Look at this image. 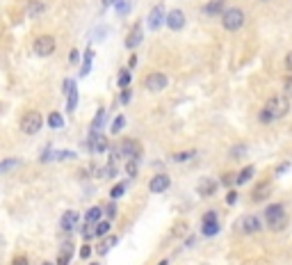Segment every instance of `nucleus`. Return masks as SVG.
I'll use <instances>...</instances> for the list:
<instances>
[{
    "mask_svg": "<svg viewBox=\"0 0 292 265\" xmlns=\"http://www.w3.org/2000/svg\"><path fill=\"white\" fill-rule=\"evenodd\" d=\"M265 110L272 114V119H281V117H286L290 112V103H288L286 96H272L265 103Z\"/></svg>",
    "mask_w": 292,
    "mask_h": 265,
    "instance_id": "nucleus-3",
    "label": "nucleus"
},
{
    "mask_svg": "<svg viewBox=\"0 0 292 265\" xmlns=\"http://www.w3.org/2000/svg\"><path fill=\"white\" fill-rule=\"evenodd\" d=\"M94 236H96V222L82 224V238H85V240H92Z\"/></svg>",
    "mask_w": 292,
    "mask_h": 265,
    "instance_id": "nucleus-24",
    "label": "nucleus"
},
{
    "mask_svg": "<svg viewBox=\"0 0 292 265\" xmlns=\"http://www.w3.org/2000/svg\"><path fill=\"white\" fill-rule=\"evenodd\" d=\"M219 233V224H203V236H208V238H212V236H217Z\"/></svg>",
    "mask_w": 292,
    "mask_h": 265,
    "instance_id": "nucleus-31",
    "label": "nucleus"
},
{
    "mask_svg": "<svg viewBox=\"0 0 292 265\" xmlns=\"http://www.w3.org/2000/svg\"><path fill=\"white\" fill-rule=\"evenodd\" d=\"M43 265H55V263H50V261H46V263H43Z\"/></svg>",
    "mask_w": 292,
    "mask_h": 265,
    "instance_id": "nucleus-52",
    "label": "nucleus"
},
{
    "mask_svg": "<svg viewBox=\"0 0 292 265\" xmlns=\"http://www.w3.org/2000/svg\"><path fill=\"white\" fill-rule=\"evenodd\" d=\"M283 92H286V96H292V76H288L283 80Z\"/></svg>",
    "mask_w": 292,
    "mask_h": 265,
    "instance_id": "nucleus-39",
    "label": "nucleus"
},
{
    "mask_svg": "<svg viewBox=\"0 0 292 265\" xmlns=\"http://www.w3.org/2000/svg\"><path fill=\"white\" fill-rule=\"evenodd\" d=\"M43 9H46V5L39 2V0H34V2H30V7H27V14H30V16H37V14H41Z\"/></svg>",
    "mask_w": 292,
    "mask_h": 265,
    "instance_id": "nucleus-29",
    "label": "nucleus"
},
{
    "mask_svg": "<svg viewBox=\"0 0 292 265\" xmlns=\"http://www.w3.org/2000/svg\"><path fill=\"white\" fill-rule=\"evenodd\" d=\"M66 96H69V103H66V110H69V112H73V110H76V105H78V89H76V85H71V87H69V92H66Z\"/></svg>",
    "mask_w": 292,
    "mask_h": 265,
    "instance_id": "nucleus-21",
    "label": "nucleus"
},
{
    "mask_svg": "<svg viewBox=\"0 0 292 265\" xmlns=\"http://www.w3.org/2000/svg\"><path fill=\"white\" fill-rule=\"evenodd\" d=\"M92 265H101V263H92Z\"/></svg>",
    "mask_w": 292,
    "mask_h": 265,
    "instance_id": "nucleus-53",
    "label": "nucleus"
},
{
    "mask_svg": "<svg viewBox=\"0 0 292 265\" xmlns=\"http://www.w3.org/2000/svg\"><path fill=\"white\" fill-rule=\"evenodd\" d=\"M117 11L126 14V11H128V0H117Z\"/></svg>",
    "mask_w": 292,
    "mask_h": 265,
    "instance_id": "nucleus-42",
    "label": "nucleus"
},
{
    "mask_svg": "<svg viewBox=\"0 0 292 265\" xmlns=\"http://www.w3.org/2000/svg\"><path fill=\"white\" fill-rule=\"evenodd\" d=\"M101 215H103V206H92V208L87 211L85 220L87 222H101Z\"/></svg>",
    "mask_w": 292,
    "mask_h": 265,
    "instance_id": "nucleus-19",
    "label": "nucleus"
},
{
    "mask_svg": "<svg viewBox=\"0 0 292 265\" xmlns=\"http://www.w3.org/2000/svg\"><path fill=\"white\" fill-rule=\"evenodd\" d=\"M110 220H103V222H96V236L98 238H103V236H108V231H110Z\"/></svg>",
    "mask_w": 292,
    "mask_h": 265,
    "instance_id": "nucleus-28",
    "label": "nucleus"
},
{
    "mask_svg": "<svg viewBox=\"0 0 292 265\" xmlns=\"http://www.w3.org/2000/svg\"><path fill=\"white\" fill-rule=\"evenodd\" d=\"M194 153H196V151H183V153H176V156H173V160H176V163H183V160H189V158H194Z\"/></svg>",
    "mask_w": 292,
    "mask_h": 265,
    "instance_id": "nucleus-34",
    "label": "nucleus"
},
{
    "mask_svg": "<svg viewBox=\"0 0 292 265\" xmlns=\"http://www.w3.org/2000/svg\"><path fill=\"white\" fill-rule=\"evenodd\" d=\"M167 85H169L167 73H160V71L148 73V76H146V80H144V87L148 89V92H162Z\"/></svg>",
    "mask_w": 292,
    "mask_h": 265,
    "instance_id": "nucleus-6",
    "label": "nucleus"
},
{
    "mask_svg": "<svg viewBox=\"0 0 292 265\" xmlns=\"http://www.w3.org/2000/svg\"><path fill=\"white\" fill-rule=\"evenodd\" d=\"M169 185H171V179H169L167 174H155V176L148 181V190H151L153 195H160V192H164Z\"/></svg>",
    "mask_w": 292,
    "mask_h": 265,
    "instance_id": "nucleus-8",
    "label": "nucleus"
},
{
    "mask_svg": "<svg viewBox=\"0 0 292 265\" xmlns=\"http://www.w3.org/2000/svg\"><path fill=\"white\" fill-rule=\"evenodd\" d=\"M222 183L224 185H231L233 183V176H231V174H224V176H222Z\"/></svg>",
    "mask_w": 292,
    "mask_h": 265,
    "instance_id": "nucleus-49",
    "label": "nucleus"
},
{
    "mask_svg": "<svg viewBox=\"0 0 292 265\" xmlns=\"http://www.w3.org/2000/svg\"><path fill=\"white\" fill-rule=\"evenodd\" d=\"M283 64H286V69H288V71H290V73H292V50H290V53L286 55V62H283Z\"/></svg>",
    "mask_w": 292,
    "mask_h": 265,
    "instance_id": "nucleus-45",
    "label": "nucleus"
},
{
    "mask_svg": "<svg viewBox=\"0 0 292 265\" xmlns=\"http://www.w3.org/2000/svg\"><path fill=\"white\" fill-rule=\"evenodd\" d=\"M137 66V55H130L128 57V69H135Z\"/></svg>",
    "mask_w": 292,
    "mask_h": 265,
    "instance_id": "nucleus-48",
    "label": "nucleus"
},
{
    "mask_svg": "<svg viewBox=\"0 0 292 265\" xmlns=\"http://www.w3.org/2000/svg\"><path fill=\"white\" fill-rule=\"evenodd\" d=\"M217 181L210 179V176H203V179H199V183H196V192H199L201 197H212L217 192Z\"/></svg>",
    "mask_w": 292,
    "mask_h": 265,
    "instance_id": "nucleus-9",
    "label": "nucleus"
},
{
    "mask_svg": "<svg viewBox=\"0 0 292 265\" xmlns=\"http://www.w3.org/2000/svg\"><path fill=\"white\" fill-rule=\"evenodd\" d=\"M119 153L121 156H128V158H135L137 160V156H140V144H137L135 140H124L121 142Z\"/></svg>",
    "mask_w": 292,
    "mask_h": 265,
    "instance_id": "nucleus-13",
    "label": "nucleus"
},
{
    "mask_svg": "<svg viewBox=\"0 0 292 265\" xmlns=\"http://www.w3.org/2000/svg\"><path fill=\"white\" fill-rule=\"evenodd\" d=\"M224 5H226V0H208L206 5H203V14L217 16V14H222L224 11Z\"/></svg>",
    "mask_w": 292,
    "mask_h": 265,
    "instance_id": "nucleus-14",
    "label": "nucleus"
},
{
    "mask_svg": "<svg viewBox=\"0 0 292 265\" xmlns=\"http://www.w3.org/2000/svg\"><path fill=\"white\" fill-rule=\"evenodd\" d=\"M270 192H272L270 183H267V181H263V183H258L254 188V192H251V199H254V201H265L267 197H270Z\"/></svg>",
    "mask_w": 292,
    "mask_h": 265,
    "instance_id": "nucleus-15",
    "label": "nucleus"
},
{
    "mask_svg": "<svg viewBox=\"0 0 292 265\" xmlns=\"http://www.w3.org/2000/svg\"><path fill=\"white\" fill-rule=\"evenodd\" d=\"M217 222V213L215 211H208L206 215H203V224H215Z\"/></svg>",
    "mask_w": 292,
    "mask_h": 265,
    "instance_id": "nucleus-38",
    "label": "nucleus"
},
{
    "mask_svg": "<svg viewBox=\"0 0 292 265\" xmlns=\"http://www.w3.org/2000/svg\"><path fill=\"white\" fill-rule=\"evenodd\" d=\"M140 41H142V27H140V23H137L133 30H130V34L126 37V48H137L140 46Z\"/></svg>",
    "mask_w": 292,
    "mask_h": 265,
    "instance_id": "nucleus-16",
    "label": "nucleus"
},
{
    "mask_svg": "<svg viewBox=\"0 0 292 265\" xmlns=\"http://www.w3.org/2000/svg\"><path fill=\"white\" fill-rule=\"evenodd\" d=\"M265 222L267 229L274 233L283 231L288 227V215H286V206L283 204H272L265 208Z\"/></svg>",
    "mask_w": 292,
    "mask_h": 265,
    "instance_id": "nucleus-1",
    "label": "nucleus"
},
{
    "mask_svg": "<svg viewBox=\"0 0 292 265\" xmlns=\"http://www.w3.org/2000/svg\"><path fill=\"white\" fill-rule=\"evenodd\" d=\"M130 80H133V76H130V69H121L119 76H117V85H119L121 89H126V87L130 85Z\"/></svg>",
    "mask_w": 292,
    "mask_h": 265,
    "instance_id": "nucleus-22",
    "label": "nucleus"
},
{
    "mask_svg": "<svg viewBox=\"0 0 292 265\" xmlns=\"http://www.w3.org/2000/svg\"><path fill=\"white\" fill-rule=\"evenodd\" d=\"M126 172H128V176H137V172H140V169H137V160H135V158H130V160H128Z\"/></svg>",
    "mask_w": 292,
    "mask_h": 265,
    "instance_id": "nucleus-33",
    "label": "nucleus"
},
{
    "mask_svg": "<svg viewBox=\"0 0 292 265\" xmlns=\"http://www.w3.org/2000/svg\"><path fill=\"white\" fill-rule=\"evenodd\" d=\"M238 201V192H228L226 195V204H235Z\"/></svg>",
    "mask_w": 292,
    "mask_h": 265,
    "instance_id": "nucleus-47",
    "label": "nucleus"
},
{
    "mask_svg": "<svg viewBox=\"0 0 292 265\" xmlns=\"http://www.w3.org/2000/svg\"><path fill=\"white\" fill-rule=\"evenodd\" d=\"M78 60H80V53H78V50H71L69 62H71V64H78Z\"/></svg>",
    "mask_w": 292,
    "mask_h": 265,
    "instance_id": "nucleus-43",
    "label": "nucleus"
},
{
    "mask_svg": "<svg viewBox=\"0 0 292 265\" xmlns=\"http://www.w3.org/2000/svg\"><path fill=\"white\" fill-rule=\"evenodd\" d=\"M11 265H30V261H27V256H14Z\"/></svg>",
    "mask_w": 292,
    "mask_h": 265,
    "instance_id": "nucleus-41",
    "label": "nucleus"
},
{
    "mask_svg": "<svg viewBox=\"0 0 292 265\" xmlns=\"http://www.w3.org/2000/svg\"><path fill=\"white\" fill-rule=\"evenodd\" d=\"M89 254H92V249H89V245H82L80 256H82V259H89Z\"/></svg>",
    "mask_w": 292,
    "mask_h": 265,
    "instance_id": "nucleus-46",
    "label": "nucleus"
},
{
    "mask_svg": "<svg viewBox=\"0 0 292 265\" xmlns=\"http://www.w3.org/2000/svg\"><path fill=\"white\" fill-rule=\"evenodd\" d=\"M105 213H108V217H110V220H112V217L117 215V206H114V204H108V208H105Z\"/></svg>",
    "mask_w": 292,
    "mask_h": 265,
    "instance_id": "nucleus-44",
    "label": "nucleus"
},
{
    "mask_svg": "<svg viewBox=\"0 0 292 265\" xmlns=\"http://www.w3.org/2000/svg\"><path fill=\"white\" fill-rule=\"evenodd\" d=\"M87 146H89V151L92 153H105V149H108V140H105L98 130H92V133H89V140H87Z\"/></svg>",
    "mask_w": 292,
    "mask_h": 265,
    "instance_id": "nucleus-7",
    "label": "nucleus"
},
{
    "mask_svg": "<svg viewBox=\"0 0 292 265\" xmlns=\"http://www.w3.org/2000/svg\"><path fill=\"white\" fill-rule=\"evenodd\" d=\"M258 119H260V124H272V121H274V119H272V114H270V112H267V110H265V108L260 110V114H258Z\"/></svg>",
    "mask_w": 292,
    "mask_h": 265,
    "instance_id": "nucleus-37",
    "label": "nucleus"
},
{
    "mask_svg": "<svg viewBox=\"0 0 292 265\" xmlns=\"http://www.w3.org/2000/svg\"><path fill=\"white\" fill-rule=\"evenodd\" d=\"M254 172H256V167H254V165H249V167H244L242 172L238 174V179H235V183H238V185H244V183H247V181H251V176H254Z\"/></svg>",
    "mask_w": 292,
    "mask_h": 265,
    "instance_id": "nucleus-20",
    "label": "nucleus"
},
{
    "mask_svg": "<svg viewBox=\"0 0 292 265\" xmlns=\"http://www.w3.org/2000/svg\"><path fill=\"white\" fill-rule=\"evenodd\" d=\"M164 23H167L169 30H183L185 27V14L180 9H171L167 14V18H164Z\"/></svg>",
    "mask_w": 292,
    "mask_h": 265,
    "instance_id": "nucleus-10",
    "label": "nucleus"
},
{
    "mask_svg": "<svg viewBox=\"0 0 292 265\" xmlns=\"http://www.w3.org/2000/svg\"><path fill=\"white\" fill-rule=\"evenodd\" d=\"M76 222H78L76 211H66L64 215H62V229H64V231H71V229L76 227Z\"/></svg>",
    "mask_w": 292,
    "mask_h": 265,
    "instance_id": "nucleus-17",
    "label": "nucleus"
},
{
    "mask_svg": "<svg viewBox=\"0 0 292 265\" xmlns=\"http://www.w3.org/2000/svg\"><path fill=\"white\" fill-rule=\"evenodd\" d=\"M260 220L258 217H254V215H247V217H242L240 220V229H242L244 233H256V231H260Z\"/></svg>",
    "mask_w": 292,
    "mask_h": 265,
    "instance_id": "nucleus-12",
    "label": "nucleus"
},
{
    "mask_svg": "<svg viewBox=\"0 0 292 265\" xmlns=\"http://www.w3.org/2000/svg\"><path fill=\"white\" fill-rule=\"evenodd\" d=\"M92 60H94V50H92V48H87V50H85V66H82L80 76H87V73H89V69H92Z\"/></svg>",
    "mask_w": 292,
    "mask_h": 265,
    "instance_id": "nucleus-25",
    "label": "nucleus"
},
{
    "mask_svg": "<svg viewBox=\"0 0 292 265\" xmlns=\"http://www.w3.org/2000/svg\"><path fill=\"white\" fill-rule=\"evenodd\" d=\"M21 165V160L18 158H9V160H0V174L2 172H7V169H11V167H18Z\"/></svg>",
    "mask_w": 292,
    "mask_h": 265,
    "instance_id": "nucleus-27",
    "label": "nucleus"
},
{
    "mask_svg": "<svg viewBox=\"0 0 292 265\" xmlns=\"http://www.w3.org/2000/svg\"><path fill=\"white\" fill-rule=\"evenodd\" d=\"M124 126H126V119H124V114H119V117L112 121V126H110V133H112V135H119Z\"/></svg>",
    "mask_w": 292,
    "mask_h": 265,
    "instance_id": "nucleus-26",
    "label": "nucleus"
},
{
    "mask_svg": "<svg viewBox=\"0 0 292 265\" xmlns=\"http://www.w3.org/2000/svg\"><path fill=\"white\" fill-rule=\"evenodd\" d=\"M157 265H169V259H164V261H160Z\"/></svg>",
    "mask_w": 292,
    "mask_h": 265,
    "instance_id": "nucleus-51",
    "label": "nucleus"
},
{
    "mask_svg": "<svg viewBox=\"0 0 292 265\" xmlns=\"http://www.w3.org/2000/svg\"><path fill=\"white\" fill-rule=\"evenodd\" d=\"M244 153H247V146H244V144H238V146H233L231 156H233V158H242Z\"/></svg>",
    "mask_w": 292,
    "mask_h": 265,
    "instance_id": "nucleus-36",
    "label": "nucleus"
},
{
    "mask_svg": "<svg viewBox=\"0 0 292 265\" xmlns=\"http://www.w3.org/2000/svg\"><path fill=\"white\" fill-rule=\"evenodd\" d=\"M53 158H57V160H73V158H76V153H73V151H57Z\"/></svg>",
    "mask_w": 292,
    "mask_h": 265,
    "instance_id": "nucleus-35",
    "label": "nucleus"
},
{
    "mask_svg": "<svg viewBox=\"0 0 292 265\" xmlns=\"http://www.w3.org/2000/svg\"><path fill=\"white\" fill-rule=\"evenodd\" d=\"M101 2H103V7H110L114 2V0H101Z\"/></svg>",
    "mask_w": 292,
    "mask_h": 265,
    "instance_id": "nucleus-50",
    "label": "nucleus"
},
{
    "mask_svg": "<svg viewBox=\"0 0 292 265\" xmlns=\"http://www.w3.org/2000/svg\"><path fill=\"white\" fill-rule=\"evenodd\" d=\"M18 126H21V133H25V135H37L43 126V117L37 110H30V112H25L21 117V124Z\"/></svg>",
    "mask_w": 292,
    "mask_h": 265,
    "instance_id": "nucleus-2",
    "label": "nucleus"
},
{
    "mask_svg": "<svg viewBox=\"0 0 292 265\" xmlns=\"http://www.w3.org/2000/svg\"><path fill=\"white\" fill-rule=\"evenodd\" d=\"M119 101L121 103H130V98H133V94H130V89H128V87H126V89H121V94H119Z\"/></svg>",
    "mask_w": 292,
    "mask_h": 265,
    "instance_id": "nucleus-40",
    "label": "nucleus"
},
{
    "mask_svg": "<svg viewBox=\"0 0 292 265\" xmlns=\"http://www.w3.org/2000/svg\"><path fill=\"white\" fill-rule=\"evenodd\" d=\"M34 53L39 57H48L55 53V37L53 34H41V37L34 39Z\"/></svg>",
    "mask_w": 292,
    "mask_h": 265,
    "instance_id": "nucleus-5",
    "label": "nucleus"
},
{
    "mask_svg": "<svg viewBox=\"0 0 292 265\" xmlns=\"http://www.w3.org/2000/svg\"><path fill=\"white\" fill-rule=\"evenodd\" d=\"M146 23H148V27L151 30H157V27L164 23V7L162 5H155L151 11H148V18H146Z\"/></svg>",
    "mask_w": 292,
    "mask_h": 265,
    "instance_id": "nucleus-11",
    "label": "nucleus"
},
{
    "mask_svg": "<svg viewBox=\"0 0 292 265\" xmlns=\"http://www.w3.org/2000/svg\"><path fill=\"white\" fill-rule=\"evenodd\" d=\"M117 243H119V236H108V238L103 240V245H98V254H101V256L108 254V252H110V249H112Z\"/></svg>",
    "mask_w": 292,
    "mask_h": 265,
    "instance_id": "nucleus-18",
    "label": "nucleus"
},
{
    "mask_svg": "<svg viewBox=\"0 0 292 265\" xmlns=\"http://www.w3.org/2000/svg\"><path fill=\"white\" fill-rule=\"evenodd\" d=\"M103 119H105V110L101 108L96 112V117H94V121H92V130H98L101 126H103Z\"/></svg>",
    "mask_w": 292,
    "mask_h": 265,
    "instance_id": "nucleus-30",
    "label": "nucleus"
},
{
    "mask_svg": "<svg viewBox=\"0 0 292 265\" xmlns=\"http://www.w3.org/2000/svg\"><path fill=\"white\" fill-rule=\"evenodd\" d=\"M222 25H224V30H231V32L240 30V27L244 25V11L238 9V7L226 9L224 11V18H222Z\"/></svg>",
    "mask_w": 292,
    "mask_h": 265,
    "instance_id": "nucleus-4",
    "label": "nucleus"
},
{
    "mask_svg": "<svg viewBox=\"0 0 292 265\" xmlns=\"http://www.w3.org/2000/svg\"><path fill=\"white\" fill-rule=\"evenodd\" d=\"M48 126L50 128H62L64 126V117L60 112H50L48 114Z\"/></svg>",
    "mask_w": 292,
    "mask_h": 265,
    "instance_id": "nucleus-23",
    "label": "nucleus"
},
{
    "mask_svg": "<svg viewBox=\"0 0 292 265\" xmlns=\"http://www.w3.org/2000/svg\"><path fill=\"white\" fill-rule=\"evenodd\" d=\"M124 192H126V183H117L110 195H112V199H119V197H124Z\"/></svg>",
    "mask_w": 292,
    "mask_h": 265,
    "instance_id": "nucleus-32",
    "label": "nucleus"
}]
</instances>
